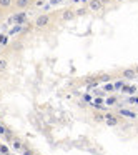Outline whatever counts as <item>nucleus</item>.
<instances>
[{
	"instance_id": "1",
	"label": "nucleus",
	"mask_w": 138,
	"mask_h": 155,
	"mask_svg": "<svg viewBox=\"0 0 138 155\" xmlns=\"http://www.w3.org/2000/svg\"><path fill=\"white\" fill-rule=\"evenodd\" d=\"M55 20V14H40L34 20V28L37 30H45V28L52 27Z\"/></svg>"
},
{
	"instance_id": "2",
	"label": "nucleus",
	"mask_w": 138,
	"mask_h": 155,
	"mask_svg": "<svg viewBox=\"0 0 138 155\" xmlns=\"http://www.w3.org/2000/svg\"><path fill=\"white\" fill-rule=\"evenodd\" d=\"M60 22H73L75 18H77V14H75V8L72 7H67L63 8V10H60Z\"/></svg>"
},
{
	"instance_id": "3",
	"label": "nucleus",
	"mask_w": 138,
	"mask_h": 155,
	"mask_svg": "<svg viewBox=\"0 0 138 155\" xmlns=\"http://www.w3.org/2000/svg\"><path fill=\"white\" fill-rule=\"evenodd\" d=\"M34 4H35L34 0H14V5H12V7H14L15 10H27V8H30Z\"/></svg>"
},
{
	"instance_id": "4",
	"label": "nucleus",
	"mask_w": 138,
	"mask_h": 155,
	"mask_svg": "<svg viewBox=\"0 0 138 155\" xmlns=\"http://www.w3.org/2000/svg\"><path fill=\"white\" fill-rule=\"evenodd\" d=\"M120 77L123 78V80H133L135 77H138L136 72H135L133 67H125L120 70Z\"/></svg>"
},
{
	"instance_id": "5",
	"label": "nucleus",
	"mask_w": 138,
	"mask_h": 155,
	"mask_svg": "<svg viewBox=\"0 0 138 155\" xmlns=\"http://www.w3.org/2000/svg\"><path fill=\"white\" fill-rule=\"evenodd\" d=\"M87 8L90 12H100L101 8H103V2H101V0H88Z\"/></svg>"
},
{
	"instance_id": "6",
	"label": "nucleus",
	"mask_w": 138,
	"mask_h": 155,
	"mask_svg": "<svg viewBox=\"0 0 138 155\" xmlns=\"http://www.w3.org/2000/svg\"><path fill=\"white\" fill-rule=\"evenodd\" d=\"M105 124H107L108 127H115V125L120 124V117H117V115H113V114H105Z\"/></svg>"
},
{
	"instance_id": "7",
	"label": "nucleus",
	"mask_w": 138,
	"mask_h": 155,
	"mask_svg": "<svg viewBox=\"0 0 138 155\" xmlns=\"http://www.w3.org/2000/svg\"><path fill=\"white\" fill-rule=\"evenodd\" d=\"M8 65H10V60L7 55H0V74H5L8 70Z\"/></svg>"
},
{
	"instance_id": "8",
	"label": "nucleus",
	"mask_w": 138,
	"mask_h": 155,
	"mask_svg": "<svg viewBox=\"0 0 138 155\" xmlns=\"http://www.w3.org/2000/svg\"><path fill=\"white\" fill-rule=\"evenodd\" d=\"M10 48H12V52H15V54H20V52H24V48H25L24 40H15L14 44L10 45Z\"/></svg>"
},
{
	"instance_id": "9",
	"label": "nucleus",
	"mask_w": 138,
	"mask_h": 155,
	"mask_svg": "<svg viewBox=\"0 0 138 155\" xmlns=\"http://www.w3.org/2000/svg\"><path fill=\"white\" fill-rule=\"evenodd\" d=\"M14 5V0H0V14H5Z\"/></svg>"
},
{
	"instance_id": "10",
	"label": "nucleus",
	"mask_w": 138,
	"mask_h": 155,
	"mask_svg": "<svg viewBox=\"0 0 138 155\" xmlns=\"http://www.w3.org/2000/svg\"><path fill=\"white\" fill-rule=\"evenodd\" d=\"M91 118H93L95 124H105V114L103 112H93V114H91Z\"/></svg>"
},
{
	"instance_id": "11",
	"label": "nucleus",
	"mask_w": 138,
	"mask_h": 155,
	"mask_svg": "<svg viewBox=\"0 0 138 155\" xmlns=\"http://www.w3.org/2000/svg\"><path fill=\"white\" fill-rule=\"evenodd\" d=\"M12 143H14V148H22V147H24V143H22V140L18 137L12 138Z\"/></svg>"
},
{
	"instance_id": "12",
	"label": "nucleus",
	"mask_w": 138,
	"mask_h": 155,
	"mask_svg": "<svg viewBox=\"0 0 138 155\" xmlns=\"http://www.w3.org/2000/svg\"><path fill=\"white\" fill-rule=\"evenodd\" d=\"M87 10H88L87 7H78V8H75V14H77V17H83L87 14Z\"/></svg>"
},
{
	"instance_id": "13",
	"label": "nucleus",
	"mask_w": 138,
	"mask_h": 155,
	"mask_svg": "<svg viewBox=\"0 0 138 155\" xmlns=\"http://www.w3.org/2000/svg\"><path fill=\"white\" fill-rule=\"evenodd\" d=\"M118 102V98L117 97H110V98H107V105H113V104H117Z\"/></svg>"
},
{
	"instance_id": "14",
	"label": "nucleus",
	"mask_w": 138,
	"mask_h": 155,
	"mask_svg": "<svg viewBox=\"0 0 138 155\" xmlns=\"http://www.w3.org/2000/svg\"><path fill=\"white\" fill-rule=\"evenodd\" d=\"M121 114H123V115H127V117H131V118H135V117H136V115H135L133 112H128V110H123Z\"/></svg>"
},
{
	"instance_id": "15",
	"label": "nucleus",
	"mask_w": 138,
	"mask_h": 155,
	"mask_svg": "<svg viewBox=\"0 0 138 155\" xmlns=\"http://www.w3.org/2000/svg\"><path fill=\"white\" fill-rule=\"evenodd\" d=\"M110 78H111V75H110V74H103L100 80H110Z\"/></svg>"
},
{
	"instance_id": "16",
	"label": "nucleus",
	"mask_w": 138,
	"mask_h": 155,
	"mask_svg": "<svg viewBox=\"0 0 138 155\" xmlns=\"http://www.w3.org/2000/svg\"><path fill=\"white\" fill-rule=\"evenodd\" d=\"M133 68H135V72H136V75H138V64H136V65H135V67H133Z\"/></svg>"
},
{
	"instance_id": "17",
	"label": "nucleus",
	"mask_w": 138,
	"mask_h": 155,
	"mask_svg": "<svg viewBox=\"0 0 138 155\" xmlns=\"http://www.w3.org/2000/svg\"><path fill=\"white\" fill-rule=\"evenodd\" d=\"M115 2H120V4H121V2H127V0H115Z\"/></svg>"
},
{
	"instance_id": "18",
	"label": "nucleus",
	"mask_w": 138,
	"mask_h": 155,
	"mask_svg": "<svg viewBox=\"0 0 138 155\" xmlns=\"http://www.w3.org/2000/svg\"><path fill=\"white\" fill-rule=\"evenodd\" d=\"M0 97H2V87H0Z\"/></svg>"
},
{
	"instance_id": "19",
	"label": "nucleus",
	"mask_w": 138,
	"mask_h": 155,
	"mask_svg": "<svg viewBox=\"0 0 138 155\" xmlns=\"http://www.w3.org/2000/svg\"><path fill=\"white\" fill-rule=\"evenodd\" d=\"M136 134H138V125H136Z\"/></svg>"
},
{
	"instance_id": "20",
	"label": "nucleus",
	"mask_w": 138,
	"mask_h": 155,
	"mask_svg": "<svg viewBox=\"0 0 138 155\" xmlns=\"http://www.w3.org/2000/svg\"><path fill=\"white\" fill-rule=\"evenodd\" d=\"M34 155H38V153H35V152H34Z\"/></svg>"
},
{
	"instance_id": "21",
	"label": "nucleus",
	"mask_w": 138,
	"mask_h": 155,
	"mask_svg": "<svg viewBox=\"0 0 138 155\" xmlns=\"http://www.w3.org/2000/svg\"><path fill=\"white\" fill-rule=\"evenodd\" d=\"M34 2H37V0H34Z\"/></svg>"
}]
</instances>
